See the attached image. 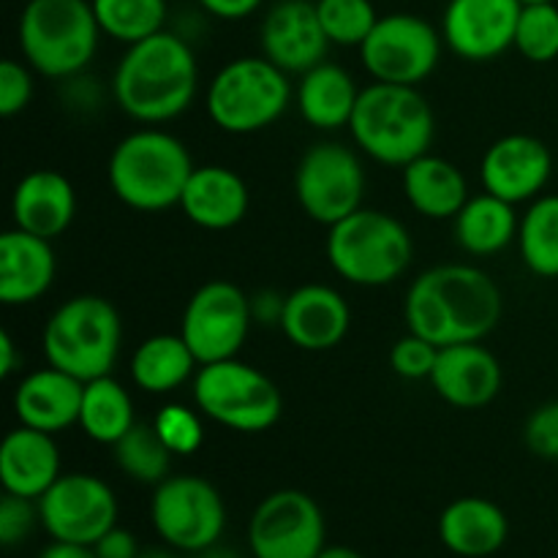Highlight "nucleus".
Instances as JSON below:
<instances>
[{
	"mask_svg": "<svg viewBox=\"0 0 558 558\" xmlns=\"http://www.w3.org/2000/svg\"><path fill=\"white\" fill-rule=\"evenodd\" d=\"M501 314L499 283L472 265H439L420 272L403 303L409 332L439 349L483 341L496 330Z\"/></svg>",
	"mask_w": 558,
	"mask_h": 558,
	"instance_id": "1",
	"label": "nucleus"
},
{
	"mask_svg": "<svg viewBox=\"0 0 558 558\" xmlns=\"http://www.w3.org/2000/svg\"><path fill=\"white\" fill-rule=\"evenodd\" d=\"M199 90V65L189 44L161 31L125 47L112 76V98L131 120L147 125L180 118Z\"/></svg>",
	"mask_w": 558,
	"mask_h": 558,
	"instance_id": "2",
	"label": "nucleus"
},
{
	"mask_svg": "<svg viewBox=\"0 0 558 558\" xmlns=\"http://www.w3.org/2000/svg\"><path fill=\"white\" fill-rule=\"evenodd\" d=\"M349 131L365 156L385 167L403 169L414 158L430 153L436 118L417 87L374 82L360 90Z\"/></svg>",
	"mask_w": 558,
	"mask_h": 558,
	"instance_id": "3",
	"label": "nucleus"
},
{
	"mask_svg": "<svg viewBox=\"0 0 558 558\" xmlns=\"http://www.w3.org/2000/svg\"><path fill=\"white\" fill-rule=\"evenodd\" d=\"M194 169L189 147L178 136L161 129H140L114 145L107 178L109 189L125 207L163 213L180 205Z\"/></svg>",
	"mask_w": 558,
	"mask_h": 558,
	"instance_id": "4",
	"label": "nucleus"
},
{
	"mask_svg": "<svg viewBox=\"0 0 558 558\" xmlns=\"http://www.w3.org/2000/svg\"><path fill=\"white\" fill-rule=\"evenodd\" d=\"M41 343L47 363L80 381L109 376L123 343L118 308L98 294H76L52 311Z\"/></svg>",
	"mask_w": 558,
	"mask_h": 558,
	"instance_id": "5",
	"label": "nucleus"
},
{
	"mask_svg": "<svg viewBox=\"0 0 558 558\" xmlns=\"http://www.w3.org/2000/svg\"><path fill=\"white\" fill-rule=\"evenodd\" d=\"M98 36L101 27L90 0H27L22 9V58L49 80L82 74L96 58Z\"/></svg>",
	"mask_w": 558,
	"mask_h": 558,
	"instance_id": "6",
	"label": "nucleus"
},
{
	"mask_svg": "<svg viewBox=\"0 0 558 558\" xmlns=\"http://www.w3.org/2000/svg\"><path fill=\"white\" fill-rule=\"evenodd\" d=\"M414 243L409 229L390 213L360 207L327 234V262L354 287H387L409 270Z\"/></svg>",
	"mask_w": 558,
	"mask_h": 558,
	"instance_id": "7",
	"label": "nucleus"
},
{
	"mask_svg": "<svg viewBox=\"0 0 558 558\" xmlns=\"http://www.w3.org/2000/svg\"><path fill=\"white\" fill-rule=\"evenodd\" d=\"M294 98L287 71L262 58L229 60L210 80L205 109L213 125L227 134H256L281 118Z\"/></svg>",
	"mask_w": 558,
	"mask_h": 558,
	"instance_id": "8",
	"label": "nucleus"
},
{
	"mask_svg": "<svg viewBox=\"0 0 558 558\" xmlns=\"http://www.w3.org/2000/svg\"><path fill=\"white\" fill-rule=\"evenodd\" d=\"M191 385L196 409L238 434H265L283 414V396L276 381L238 357L199 365Z\"/></svg>",
	"mask_w": 558,
	"mask_h": 558,
	"instance_id": "9",
	"label": "nucleus"
},
{
	"mask_svg": "<svg viewBox=\"0 0 558 558\" xmlns=\"http://www.w3.org/2000/svg\"><path fill=\"white\" fill-rule=\"evenodd\" d=\"M150 521L158 537L172 550L199 554L221 543L227 529V507L207 480L194 474H169L156 485L150 499Z\"/></svg>",
	"mask_w": 558,
	"mask_h": 558,
	"instance_id": "10",
	"label": "nucleus"
},
{
	"mask_svg": "<svg viewBox=\"0 0 558 558\" xmlns=\"http://www.w3.org/2000/svg\"><path fill=\"white\" fill-rule=\"evenodd\" d=\"M294 196L311 221L322 227L343 221L363 207V161L341 142H316L300 158L294 172Z\"/></svg>",
	"mask_w": 558,
	"mask_h": 558,
	"instance_id": "11",
	"label": "nucleus"
},
{
	"mask_svg": "<svg viewBox=\"0 0 558 558\" xmlns=\"http://www.w3.org/2000/svg\"><path fill=\"white\" fill-rule=\"evenodd\" d=\"M441 33L417 14L379 16L360 47L363 69L374 82L417 87L436 71L441 58Z\"/></svg>",
	"mask_w": 558,
	"mask_h": 558,
	"instance_id": "12",
	"label": "nucleus"
},
{
	"mask_svg": "<svg viewBox=\"0 0 558 558\" xmlns=\"http://www.w3.org/2000/svg\"><path fill=\"white\" fill-rule=\"evenodd\" d=\"M254 314L251 298L232 281H207L185 303L180 336L199 365L238 357L245 347Z\"/></svg>",
	"mask_w": 558,
	"mask_h": 558,
	"instance_id": "13",
	"label": "nucleus"
},
{
	"mask_svg": "<svg viewBox=\"0 0 558 558\" xmlns=\"http://www.w3.org/2000/svg\"><path fill=\"white\" fill-rule=\"evenodd\" d=\"M327 545L322 507L294 488L276 490L256 505L248 521L254 558H316Z\"/></svg>",
	"mask_w": 558,
	"mask_h": 558,
	"instance_id": "14",
	"label": "nucleus"
},
{
	"mask_svg": "<svg viewBox=\"0 0 558 558\" xmlns=\"http://www.w3.org/2000/svg\"><path fill=\"white\" fill-rule=\"evenodd\" d=\"M38 515L47 534L60 543L96 545L118 526L114 490L96 474L69 472L38 499Z\"/></svg>",
	"mask_w": 558,
	"mask_h": 558,
	"instance_id": "15",
	"label": "nucleus"
},
{
	"mask_svg": "<svg viewBox=\"0 0 558 558\" xmlns=\"http://www.w3.org/2000/svg\"><path fill=\"white\" fill-rule=\"evenodd\" d=\"M518 0H450L441 16V38L458 58L488 63L515 47Z\"/></svg>",
	"mask_w": 558,
	"mask_h": 558,
	"instance_id": "16",
	"label": "nucleus"
},
{
	"mask_svg": "<svg viewBox=\"0 0 558 558\" xmlns=\"http://www.w3.org/2000/svg\"><path fill=\"white\" fill-rule=\"evenodd\" d=\"M554 174V156L543 140L532 134H507L485 150L480 163L483 189L510 205L543 196Z\"/></svg>",
	"mask_w": 558,
	"mask_h": 558,
	"instance_id": "17",
	"label": "nucleus"
},
{
	"mask_svg": "<svg viewBox=\"0 0 558 558\" xmlns=\"http://www.w3.org/2000/svg\"><path fill=\"white\" fill-rule=\"evenodd\" d=\"M259 44L262 54L287 74H305L325 63L330 49V38L311 0H278L262 20Z\"/></svg>",
	"mask_w": 558,
	"mask_h": 558,
	"instance_id": "18",
	"label": "nucleus"
},
{
	"mask_svg": "<svg viewBox=\"0 0 558 558\" xmlns=\"http://www.w3.org/2000/svg\"><path fill=\"white\" fill-rule=\"evenodd\" d=\"M436 396L450 407L472 412L496 401L505 385V371L496 354L480 341L441 347L430 374Z\"/></svg>",
	"mask_w": 558,
	"mask_h": 558,
	"instance_id": "19",
	"label": "nucleus"
},
{
	"mask_svg": "<svg viewBox=\"0 0 558 558\" xmlns=\"http://www.w3.org/2000/svg\"><path fill=\"white\" fill-rule=\"evenodd\" d=\"M352 308L338 289L327 283H305L287 294L281 330L289 343L303 352H330L347 338Z\"/></svg>",
	"mask_w": 558,
	"mask_h": 558,
	"instance_id": "20",
	"label": "nucleus"
},
{
	"mask_svg": "<svg viewBox=\"0 0 558 558\" xmlns=\"http://www.w3.org/2000/svg\"><path fill=\"white\" fill-rule=\"evenodd\" d=\"M82 392H85V381L54 365H47L27 374L16 385L14 414L20 425L54 436L71 425H80Z\"/></svg>",
	"mask_w": 558,
	"mask_h": 558,
	"instance_id": "21",
	"label": "nucleus"
},
{
	"mask_svg": "<svg viewBox=\"0 0 558 558\" xmlns=\"http://www.w3.org/2000/svg\"><path fill=\"white\" fill-rule=\"evenodd\" d=\"M58 276L52 240L25 229L0 234V300L3 305H31L52 289Z\"/></svg>",
	"mask_w": 558,
	"mask_h": 558,
	"instance_id": "22",
	"label": "nucleus"
},
{
	"mask_svg": "<svg viewBox=\"0 0 558 558\" xmlns=\"http://www.w3.org/2000/svg\"><path fill=\"white\" fill-rule=\"evenodd\" d=\"M76 216V191L58 169H33L16 183L11 196V218L16 229L54 240Z\"/></svg>",
	"mask_w": 558,
	"mask_h": 558,
	"instance_id": "23",
	"label": "nucleus"
},
{
	"mask_svg": "<svg viewBox=\"0 0 558 558\" xmlns=\"http://www.w3.org/2000/svg\"><path fill=\"white\" fill-rule=\"evenodd\" d=\"M248 205V185L234 169L221 167V163H205L191 172L178 207L199 229L223 232L243 221Z\"/></svg>",
	"mask_w": 558,
	"mask_h": 558,
	"instance_id": "24",
	"label": "nucleus"
},
{
	"mask_svg": "<svg viewBox=\"0 0 558 558\" xmlns=\"http://www.w3.org/2000/svg\"><path fill=\"white\" fill-rule=\"evenodd\" d=\"M60 474V452L52 434L27 425L5 434L0 447V483L5 494L38 501Z\"/></svg>",
	"mask_w": 558,
	"mask_h": 558,
	"instance_id": "25",
	"label": "nucleus"
},
{
	"mask_svg": "<svg viewBox=\"0 0 558 558\" xmlns=\"http://www.w3.org/2000/svg\"><path fill=\"white\" fill-rule=\"evenodd\" d=\"M510 537V521L496 501L463 496L445 507L439 518V539L461 558H488L499 554Z\"/></svg>",
	"mask_w": 558,
	"mask_h": 558,
	"instance_id": "26",
	"label": "nucleus"
},
{
	"mask_svg": "<svg viewBox=\"0 0 558 558\" xmlns=\"http://www.w3.org/2000/svg\"><path fill=\"white\" fill-rule=\"evenodd\" d=\"M401 185L414 213L434 221H452L469 202V183L461 169L430 153L401 169Z\"/></svg>",
	"mask_w": 558,
	"mask_h": 558,
	"instance_id": "27",
	"label": "nucleus"
},
{
	"mask_svg": "<svg viewBox=\"0 0 558 558\" xmlns=\"http://www.w3.org/2000/svg\"><path fill=\"white\" fill-rule=\"evenodd\" d=\"M360 87L354 76L338 63H319L300 74L294 87V104L308 125L319 131H338L352 123Z\"/></svg>",
	"mask_w": 558,
	"mask_h": 558,
	"instance_id": "28",
	"label": "nucleus"
},
{
	"mask_svg": "<svg viewBox=\"0 0 558 558\" xmlns=\"http://www.w3.org/2000/svg\"><path fill=\"white\" fill-rule=\"evenodd\" d=\"M521 218L515 205L483 191L480 196H469L466 205L452 218L456 243L472 256H494L505 251L512 240H518Z\"/></svg>",
	"mask_w": 558,
	"mask_h": 558,
	"instance_id": "29",
	"label": "nucleus"
},
{
	"mask_svg": "<svg viewBox=\"0 0 558 558\" xmlns=\"http://www.w3.org/2000/svg\"><path fill=\"white\" fill-rule=\"evenodd\" d=\"M196 365L199 360L194 357L185 338L172 336V332H161V336H150L136 347L134 357H131V379L142 392L150 396H169L185 381H194Z\"/></svg>",
	"mask_w": 558,
	"mask_h": 558,
	"instance_id": "30",
	"label": "nucleus"
},
{
	"mask_svg": "<svg viewBox=\"0 0 558 558\" xmlns=\"http://www.w3.org/2000/svg\"><path fill=\"white\" fill-rule=\"evenodd\" d=\"M136 425L131 392L112 376L85 381L80 409V428L98 445H118Z\"/></svg>",
	"mask_w": 558,
	"mask_h": 558,
	"instance_id": "31",
	"label": "nucleus"
},
{
	"mask_svg": "<svg viewBox=\"0 0 558 558\" xmlns=\"http://www.w3.org/2000/svg\"><path fill=\"white\" fill-rule=\"evenodd\" d=\"M521 259L534 276L558 278V194H545L529 205L518 229Z\"/></svg>",
	"mask_w": 558,
	"mask_h": 558,
	"instance_id": "32",
	"label": "nucleus"
},
{
	"mask_svg": "<svg viewBox=\"0 0 558 558\" xmlns=\"http://www.w3.org/2000/svg\"><path fill=\"white\" fill-rule=\"evenodd\" d=\"M98 27L114 41L131 44L163 31L167 0H90Z\"/></svg>",
	"mask_w": 558,
	"mask_h": 558,
	"instance_id": "33",
	"label": "nucleus"
},
{
	"mask_svg": "<svg viewBox=\"0 0 558 558\" xmlns=\"http://www.w3.org/2000/svg\"><path fill=\"white\" fill-rule=\"evenodd\" d=\"M172 450L161 441L153 423H136L123 439L114 445V463L125 477L142 485H158L169 477Z\"/></svg>",
	"mask_w": 558,
	"mask_h": 558,
	"instance_id": "34",
	"label": "nucleus"
},
{
	"mask_svg": "<svg viewBox=\"0 0 558 558\" xmlns=\"http://www.w3.org/2000/svg\"><path fill=\"white\" fill-rule=\"evenodd\" d=\"M316 14L330 44L338 47H363L368 33L379 22L371 0H316Z\"/></svg>",
	"mask_w": 558,
	"mask_h": 558,
	"instance_id": "35",
	"label": "nucleus"
},
{
	"mask_svg": "<svg viewBox=\"0 0 558 558\" xmlns=\"http://www.w3.org/2000/svg\"><path fill=\"white\" fill-rule=\"evenodd\" d=\"M515 49L529 63H550L558 58V5L554 0L523 5Z\"/></svg>",
	"mask_w": 558,
	"mask_h": 558,
	"instance_id": "36",
	"label": "nucleus"
},
{
	"mask_svg": "<svg viewBox=\"0 0 558 558\" xmlns=\"http://www.w3.org/2000/svg\"><path fill=\"white\" fill-rule=\"evenodd\" d=\"M202 412L183 407V403H167L161 412L153 417V428L158 430L163 445L172 450V456H194L205 441L202 428Z\"/></svg>",
	"mask_w": 558,
	"mask_h": 558,
	"instance_id": "37",
	"label": "nucleus"
},
{
	"mask_svg": "<svg viewBox=\"0 0 558 558\" xmlns=\"http://www.w3.org/2000/svg\"><path fill=\"white\" fill-rule=\"evenodd\" d=\"M436 357H439V347H436V343L409 332V336L398 338V341L392 343L390 368L396 371L401 379H412V381L430 379Z\"/></svg>",
	"mask_w": 558,
	"mask_h": 558,
	"instance_id": "38",
	"label": "nucleus"
},
{
	"mask_svg": "<svg viewBox=\"0 0 558 558\" xmlns=\"http://www.w3.org/2000/svg\"><path fill=\"white\" fill-rule=\"evenodd\" d=\"M38 521H41V515H38V501L5 494L0 499V545L11 550L20 543H25Z\"/></svg>",
	"mask_w": 558,
	"mask_h": 558,
	"instance_id": "39",
	"label": "nucleus"
},
{
	"mask_svg": "<svg viewBox=\"0 0 558 558\" xmlns=\"http://www.w3.org/2000/svg\"><path fill=\"white\" fill-rule=\"evenodd\" d=\"M523 441L537 458L558 461V401L543 403L529 414Z\"/></svg>",
	"mask_w": 558,
	"mask_h": 558,
	"instance_id": "40",
	"label": "nucleus"
},
{
	"mask_svg": "<svg viewBox=\"0 0 558 558\" xmlns=\"http://www.w3.org/2000/svg\"><path fill=\"white\" fill-rule=\"evenodd\" d=\"M33 98V74L20 60L5 58L0 63V114L14 118L27 109Z\"/></svg>",
	"mask_w": 558,
	"mask_h": 558,
	"instance_id": "41",
	"label": "nucleus"
},
{
	"mask_svg": "<svg viewBox=\"0 0 558 558\" xmlns=\"http://www.w3.org/2000/svg\"><path fill=\"white\" fill-rule=\"evenodd\" d=\"M93 550H96L98 558H136L140 556V543L131 532L114 526L93 545Z\"/></svg>",
	"mask_w": 558,
	"mask_h": 558,
	"instance_id": "42",
	"label": "nucleus"
},
{
	"mask_svg": "<svg viewBox=\"0 0 558 558\" xmlns=\"http://www.w3.org/2000/svg\"><path fill=\"white\" fill-rule=\"evenodd\" d=\"M283 303H287V298L272 292V289L254 294V298H251V314H254V322H262V325H281Z\"/></svg>",
	"mask_w": 558,
	"mask_h": 558,
	"instance_id": "43",
	"label": "nucleus"
},
{
	"mask_svg": "<svg viewBox=\"0 0 558 558\" xmlns=\"http://www.w3.org/2000/svg\"><path fill=\"white\" fill-rule=\"evenodd\" d=\"M199 3L207 14L218 16V20L234 22L254 14V11L262 5V0H199Z\"/></svg>",
	"mask_w": 558,
	"mask_h": 558,
	"instance_id": "44",
	"label": "nucleus"
},
{
	"mask_svg": "<svg viewBox=\"0 0 558 558\" xmlns=\"http://www.w3.org/2000/svg\"><path fill=\"white\" fill-rule=\"evenodd\" d=\"M38 558H98V554L93 550V545L60 543V539H52V543L38 554Z\"/></svg>",
	"mask_w": 558,
	"mask_h": 558,
	"instance_id": "45",
	"label": "nucleus"
},
{
	"mask_svg": "<svg viewBox=\"0 0 558 558\" xmlns=\"http://www.w3.org/2000/svg\"><path fill=\"white\" fill-rule=\"evenodd\" d=\"M22 354H16V341L11 338L9 330L0 332V376L11 379L14 371H20Z\"/></svg>",
	"mask_w": 558,
	"mask_h": 558,
	"instance_id": "46",
	"label": "nucleus"
},
{
	"mask_svg": "<svg viewBox=\"0 0 558 558\" xmlns=\"http://www.w3.org/2000/svg\"><path fill=\"white\" fill-rule=\"evenodd\" d=\"M316 558H365V556L357 554L354 548H347V545H325V550H322Z\"/></svg>",
	"mask_w": 558,
	"mask_h": 558,
	"instance_id": "47",
	"label": "nucleus"
},
{
	"mask_svg": "<svg viewBox=\"0 0 558 558\" xmlns=\"http://www.w3.org/2000/svg\"><path fill=\"white\" fill-rule=\"evenodd\" d=\"M196 558H243V556L234 554V548H227V545L216 543V545H210V548L199 550V554H196Z\"/></svg>",
	"mask_w": 558,
	"mask_h": 558,
	"instance_id": "48",
	"label": "nucleus"
},
{
	"mask_svg": "<svg viewBox=\"0 0 558 558\" xmlns=\"http://www.w3.org/2000/svg\"><path fill=\"white\" fill-rule=\"evenodd\" d=\"M136 558H178L172 554V550H163V548H147V550H140V556Z\"/></svg>",
	"mask_w": 558,
	"mask_h": 558,
	"instance_id": "49",
	"label": "nucleus"
},
{
	"mask_svg": "<svg viewBox=\"0 0 558 558\" xmlns=\"http://www.w3.org/2000/svg\"><path fill=\"white\" fill-rule=\"evenodd\" d=\"M521 5H529V3H550V0H518Z\"/></svg>",
	"mask_w": 558,
	"mask_h": 558,
	"instance_id": "50",
	"label": "nucleus"
}]
</instances>
